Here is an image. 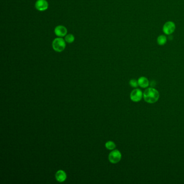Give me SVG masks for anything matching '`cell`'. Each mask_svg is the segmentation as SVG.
Returning a JSON list of instances; mask_svg holds the SVG:
<instances>
[{
	"label": "cell",
	"instance_id": "cell-2",
	"mask_svg": "<svg viewBox=\"0 0 184 184\" xmlns=\"http://www.w3.org/2000/svg\"><path fill=\"white\" fill-rule=\"evenodd\" d=\"M52 47L55 51L57 52H61L65 49L66 42L62 38L58 37L53 40L52 43Z\"/></svg>",
	"mask_w": 184,
	"mask_h": 184
},
{
	"label": "cell",
	"instance_id": "cell-3",
	"mask_svg": "<svg viewBox=\"0 0 184 184\" xmlns=\"http://www.w3.org/2000/svg\"><path fill=\"white\" fill-rule=\"evenodd\" d=\"M121 154L118 150L112 151L109 155V160L112 164L118 163L121 160Z\"/></svg>",
	"mask_w": 184,
	"mask_h": 184
},
{
	"label": "cell",
	"instance_id": "cell-9",
	"mask_svg": "<svg viewBox=\"0 0 184 184\" xmlns=\"http://www.w3.org/2000/svg\"><path fill=\"white\" fill-rule=\"evenodd\" d=\"M138 85L142 88H146L149 86V81L148 79L145 77H140L138 80Z\"/></svg>",
	"mask_w": 184,
	"mask_h": 184
},
{
	"label": "cell",
	"instance_id": "cell-12",
	"mask_svg": "<svg viewBox=\"0 0 184 184\" xmlns=\"http://www.w3.org/2000/svg\"><path fill=\"white\" fill-rule=\"evenodd\" d=\"M105 147L107 149L109 150H112L115 149L116 144H114V143L112 141H108L105 144Z\"/></svg>",
	"mask_w": 184,
	"mask_h": 184
},
{
	"label": "cell",
	"instance_id": "cell-13",
	"mask_svg": "<svg viewBox=\"0 0 184 184\" xmlns=\"http://www.w3.org/2000/svg\"><path fill=\"white\" fill-rule=\"evenodd\" d=\"M129 84L133 88H137L138 86V81H136L135 79H131L130 81Z\"/></svg>",
	"mask_w": 184,
	"mask_h": 184
},
{
	"label": "cell",
	"instance_id": "cell-1",
	"mask_svg": "<svg viewBox=\"0 0 184 184\" xmlns=\"http://www.w3.org/2000/svg\"><path fill=\"white\" fill-rule=\"evenodd\" d=\"M143 97L146 102L149 104H153L158 100L159 93L156 89L149 88L145 90L143 93Z\"/></svg>",
	"mask_w": 184,
	"mask_h": 184
},
{
	"label": "cell",
	"instance_id": "cell-4",
	"mask_svg": "<svg viewBox=\"0 0 184 184\" xmlns=\"http://www.w3.org/2000/svg\"><path fill=\"white\" fill-rule=\"evenodd\" d=\"M175 29V25L172 21H168L164 25L163 31L166 35L172 34Z\"/></svg>",
	"mask_w": 184,
	"mask_h": 184
},
{
	"label": "cell",
	"instance_id": "cell-5",
	"mask_svg": "<svg viewBox=\"0 0 184 184\" xmlns=\"http://www.w3.org/2000/svg\"><path fill=\"white\" fill-rule=\"evenodd\" d=\"M143 93L140 89H134L131 92L130 99L134 102H138L142 99Z\"/></svg>",
	"mask_w": 184,
	"mask_h": 184
},
{
	"label": "cell",
	"instance_id": "cell-6",
	"mask_svg": "<svg viewBox=\"0 0 184 184\" xmlns=\"http://www.w3.org/2000/svg\"><path fill=\"white\" fill-rule=\"evenodd\" d=\"M36 9L40 12L47 10L49 7V3L47 0H37L35 3Z\"/></svg>",
	"mask_w": 184,
	"mask_h": 184
},
{
	"label": "cell",
	"instance_id": "cell-11",
	"mask_svg": "<svg viewBox=\"0 0 184 184\" xmlns=\"http://www.w3.org/2000/svg\"><path fill=\"white\" fill-rule=\"evenodd\" d=\"M64 40H65V42L68 43H72L75 41V36L71 34H67L65 36Z\"/></svg>",
	"mask_w": 184,
	"mask_h": 184
},
{
	"label": "cell",
	"instance_id": "cell-8",
	"mask_svg": "<svg viewBox=\"0 0 184 184\" xmlns=\"http://www.w3.org/2000/svg\"><path fill=\"white\" fill-rule=\"evenodd\" d=\"M55 177L58 182H62L67 179V174L64 171L59 170L56 172Z\"/></svg>",
	"mask_w": 184,
	"mask_h": 184
},
{
	"label": "cell",
	"instance_id": "cell-7",
	"mask_svg": "<svg viewBox=\"0 0 184 184\" xmlns=\"http://www.w3.org/2000/svg\"><path fill=\"white\" fill-rule=\"evenodd\" d=\"M54 33L58 38H63L67 35L68 31L65 27L60 25L55 27L54 29Z\"/></svg>",
	"mask_w": 184,
	"mask_h": 184
},
{
	"label": "cell",
	"instance_id": "cell-10",
	"mask_svg": "<svg viewBox=\"0 0 184 184\" xmlns=\"http://www.w3.org/2000/svg\"><path fill=\"white\" fill-rule=\"evenodd\" d=\"M167 42V38L165 35H161L159 36L157 38L158 44L160 45H163Z\"/></svg>",
	"mask_w": 184,
	"mask_h": 184
}]
</instances>
